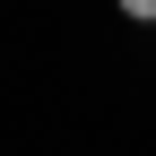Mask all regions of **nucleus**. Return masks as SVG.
Segmentation results:
<instances>
[{
    "instance_id": "f257e3e1",
    "label": "nucleus",
    "mask_w": 156,
    "mask_h": 156,
    "mask_svg": "<svg viewBox=\"0 0 156 156\" xmlns=\"http://www.w3.org/2000/svg\"><path fill=\"white\" fill-rule=\"evenodd\" d=\"M122 17H139V26H156V0H113Z\"/></svg>"
}]
</instances>
